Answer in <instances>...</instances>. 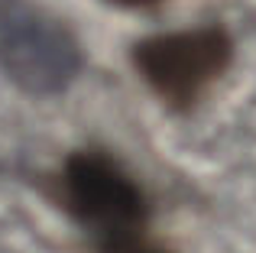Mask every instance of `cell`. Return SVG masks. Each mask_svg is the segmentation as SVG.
Wrapping results in <instances>:
<instances>
[{
  "label": "cell",
  "instance_id": "obj_1",
  "mask_svg": "<svg viewBox=\"0 0 256 253\" xmlns=\"http://www.w3.org/2000/svg\"><path fill=\"white\" fill-rule=\"evenodd\" d=\"M49 195L82 228L91 253H175L156 228L143 182L110 150H72L49 176Z\"/></svg>",
  "mask_w": 256,
  "mask_h": 253
},
{
  "label": "cell",
  "instance_id": "obj_2",
  "mask_svg": "<svg viewBox=\"0 0 256 253\" xmlns=\"http://www.w3.org/2000/svg\"><path fill=\"white\" fill-rule=\"evenodd\" d=\"M84 65L78 36L36 0H0V72L32 98L62 94Z\"/></svg>",
  "mask_w": 256,
  "mask_h": 253
},
{
  "label": "cell",
  "instance_id": "obj_3",
  "mask_svg": "<svg viewBox=\"0 0 256 253\" xmlns=\"http://www.w3.org/2000/svg\"><path fill=\"white\" fill-rule=\"evenodd\" d=\"M130 62L143 84L175 114L198 108L234 62V39L220 23L146 36L133 46Z\"/></svg>",
  "mask_w": 256,
  "mask_h": 253
},
{
  "label": "cell",
  "instance_id": "obj_4",
  "mask_svg": "<svg viewBox=\"0 0 256 253\" xmlns=\"http://www.w3.org/2000/svg\"><path fill=\"white\" fill-rule=\"evenodd\" d=\"M114 6H124V10H150V6H159V4H169V0H107Z\"/></svg>",
  "mask_w": 256,
  "mask_h": 253
}]
</instances>
